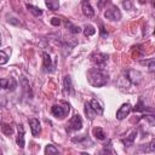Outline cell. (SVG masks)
Segmentation results:
<instances>
[{
  "label": "cell",
  "mask_w": 155,
  "mask_h": 155,
  "mask_svg": "<svg viewBox=\"0 0 155 155\" xmlns=\"http://www.w3.org/2000/svg\"><path fill=\"white\" fill-rule=\"evenodd\" d=\"M87 80L93 87H102L108 82V73L102 68H91L87 71Z\"/></svg>",
  "instance_id": "obj_1"
},
{
  "label": "cell",
  "mask_w": 155,
  "mask_h": 155,
  "mask_svg": "<svg viewBox=\"0 0 155 155\" xmlns=\"http://www.w3.org/2000/svg\"><path fill=\"white\" fill-rule=\"evenodd\" d=\"M69 110H70V108H69V104H67V103H64V107H62L61 104H54V105H52V108H51L52 115H53L54 117H57V119H63V117H65V116L68 115Z\"/></svg>",
  "instance_id": "obj_2"
},
{
  "label": "cell",
  "mask_w": 155,
  "mask_h": 155,
  "mask_svg": "<svg viewBox=\"0 0 155 155\" xmlns=\"http://www.w3.org/2000/svg\"><path fill=\"white\" fill-rule=\"evenodd\" d=\"M108 54L107 53H103V52H94L91 54V61L99 68H103L108 61Z\"/></svg>",
  "instance_id": "obj_3"
},
{
  "label": "cell",
  "mask_w": 155,
  "mask_h": 155,
  "mask_svg": "<svg viewBox=\"0 0 155 155\" xmlns=\"http://www.w3.org/2000/svg\"><path fill=\"white\" fill-rule=\"evenodd\" d=\"M104 17L107 19H110V21H120L121 19V12L117 8V6H114L113 5V6H110L109 8L105 10Z\"/></svg>",
  "instance_id": "obj_4"
},
{
  "label": "cell",
  "mask_w": 155,
  "mask_h": 155,
  "mask_svg": "<svg viewBox=\"0 0 155 155\" xmlns=\"http://www.w3.org/2000/svg\"><path fill=\"white\" fill-rule=\"evenodd\" d=\"M126 79L133 84V85H139L142 82V74L138 70H133V69H128L126 73Z\"/></svg>",
  "instance_id": "obj_5"
},
{
  "label": "cell",
  "mask_w": 155,
  "mask_h": 155,
  "mask_svg": "<svg viewBox=\"0 0 155 155\" xmlns=\"http://www.w3.org/2000/svg\"><path fill=\"white\" fill-rule=\"evenodd\" d=\"M82 128V120L80 117V115H74L70 121H69V125H68V130H71V131H79Z\"/></svg>",
  "instance_id": "obj_6"
},
{
  "label": "cell",
  "mask_w": 155,
  "mask_h": 155,
  "mask_svg": "<svg viewBox=\"0 0 155 155\" xmlns=\"http://www.w3.org/2000/svg\"><path fill=\"white\" fill-rule=\"evenodd\" d=\"M131 110H132L131 104H130V103H124V104L119 108V110L116 111V119H119V120L125 119V117L131 113Z\"/></svg>",
  "instance_id": "obj_7"
},
{
  "label": "cell",
  "mask_w": 155,
  "mask_h": 155,
  "mask_svg": "<svg viewBox=\"0 0 155 155\" xmlns=\"http://www.w3.org/2000/svg\"><path fill=\"white\" fill-rule=\"evenodd\" d=\"M29 125H30V130H31V134L34 137H39L40 136V132H41V125H40V121L35 117H31L29 119Z\"/></svg>",
  "instance_id": "obj_8"
},
{
  "label": "cell",
  "mask_w": 155,
  "mask_h": 155,
  "mask_svg": "<svg viewBox=\"0 0 155 155\" xmlns=\"http://www.w3.org/2000/svg\"><path fill=\"white\" fill-rule=\"evenodd\" d=\"M81 10H82V13L87 18H92L94 16V10L91 6V4H90L88 0H82V2H81Z\"/></svg>",
  "instance_id": "obj_9"
},
{
  "label": "cell",
  "mask_w": 155,
  "mask_h": 155,
  "mask_svg": "<svg viewBox=\"0 0 155 155\" xmlns=\"http://www.w3.org/2000/svg\"><path fill=\"white\" fill-rule=\"evenodd\" d=\"M42 61H44V70L46 73H51L53 71V64H52V59L50 57V54L47 52H42Z\"/></svg>",
  "instance_id": "obj_10"
},
{
  "label": "cell",
  "mask_w": 155,
  "mask_h": 155,
  "mask_svg": "<svg viewBox=\"0 0 155 155\" xmlns=\"http://www.w3.org/2000/svg\"><path fill=\"white\" fill-rule=\"evenodd\" d=\"M18 128V133H17V138H16V142H17V145L23 149L24 148V128L22 125H18L17 126Z\"/></svg>",
  "instance_id": "obj_11"
},
{
  "label": "cell",
  "mask_w": 155,
  "mask_h": 155,
  "mask_svg": "<svg viewBox=\"0 0 155 155\" xmlns=\"http://www.w3.org/2000/svg\"><path fill=\"white\" fill-rule=\"evenodd\" d=\"M63 88H64V93L65 94H71L73 93V84H71V79L69 75H65L63 79Z\"/></svg>",
  "instance_id": "obj_12"
},
{
  "label": "cell",
  "mask_w": 155,
  "mask_h": 155,
  "mask_svg": "<svg viewBox=\"0 0 155 155\" xmlns=\"http://www.w3.org/2000/svg\"><path fill=\"white\" fill-rule=\"evenodd\" d=\"M21 85L23 86V90H24L25 94H27L29 98H31V97H33V92H31V88H30L29 81H28L24 76H22V78H21Z\"/></svg>",
  "instance_id": "obj_13"
},
{
  "label": "cell",
  "mask_w": 155,
  "mask_h": 155,
  "mask_svg": "<svg viewBox=\"0 0 155 155\" xmlns=\"http://www.w3.org/2000/svg\"><path fill=\"white\" fill-rule=\"evenodd\" d=\"M90 105H91V108L93 109V111L96 114H98V115H102L103 114V107L101 105V103L97 99H91Z\"/></svg>",
  "instance_id": "obj_14"
},
{
  "label": "cell",
  "mask_w": 155,
  "mask_h": 155,
  "mask_svg": "<svg viewBox=\"0 0 155 155\" xmlns=\"http://www.w3.org/2000/svg\"><path fill=\"white\" fill-rule=\"evenodd\" d=\"M64 24H65L67 29H68V30H69L71 34H79V33L81 31V28H80V27H76V25H74V24H73L70 21H68V19L64 22Z\"/></svg>",
  "instance_id": "obj_15"
},
{
  "label": "cell",
  "mask_w": 155,
  "mask_h": 155,
  "mask_svg": "<svg viewBox=\"0 0 155 155\" xmlns=\"http://www.w3.org/2000/svg\"><path fill=\"white\" fill-rule=\"evenodd\" d=\"M45 4L51 11H57L59 8V0H45Z\"/></svg>",
  "instance_id": "obj_16"
},
{
  "label": "cell",
  "mask_w": 155,
  "mask_h": 155,
  "mask_svg": "<svg viewBox=\"0 0 155 155\" xmlns=\"http://www.w3.org/2000/svg\"><path fill=\"white\" fill-rule=\"evenodd\" d=\"M136 136H137V132L136 131H132V133L127 137V138H124V139H121V142L126 145V147H130V145H132L133 144V140H134V138H136Z\"/></svg>",
  "instance_id": "obj_17"
},
{
  "label": "cell",
  "mask_w": 155,
  "mask_h": 155,
  "mask_svg": "<svg viewBox=\"0 0 155 155\" xmlns=\"http://www.w3.org/2000/svg\"><path fill=\"white\" fill-rule=\"evenodd\" d=\"M27 8H28V10H29V12H30V13H33L35 17H39V16H41V15H42V11H41V8H39V7L34 6V5L27 4Z\"/></svg>",
  "instance_id": "obj_18"
},
{
  "label": "cell",
  "mask_w": 155,
  "mask_h": 155,
  "mask_svg": "<svg viewBox=\"0 0 155 155\" xmlns=\"http://www.w3.org/2000/svg\"><path fill=\"white\" fill-rule=\"evenodd\" d=\"M85 114H86V116L88 117V120H93V119H94L96 113H94L93 109L91 108L90 103H86V104H85Z\"/></svg>",
  "instance_id": "obj_19"
},
{
  "label": "cell",
  "mask_w": 155,
  "mask_h": 155,
  "mask_svg": "<svg viewBox=\"0 0 155 155\" xmlns=\"http://www.w3.org/2000/svg\"><path fill=\"white\" fill-rule=\"evenodd\" d=\"M93 134H94V137H96L97 139H99V140H104V139H105V133H104V131H103L101 127H96V128L93 130Z\"/></svg>",
  "instance_id": "obj_20"
},
{
  "label": "cell",
  "mask_w": 155,
  "mask_h": 155,
  "mask_svg": "<svg viewBox=\"0 0 155 155\" xmlns=\"http://www.w3.org/2000/svg\"><path fill=\"white\" fill-rule=\"evenodd\" d=\"M73 142H74V143H78V144H80L81 147H87V145H86V142H90V140H88L87 136H86V134H84L82 137L73 138ZM90 143H91V142H90Z\"/></svg>",
  "instance_id": "obj_21"
},
{
  "label": "cell",
  "mask_w": 155,
  "mask_h": 155,
  "mask_svg": "<svg viewBox=\"0 0 155 155\" xmlns=\"http://www.w3.org/2000/svg\"><path fill=\"white\" fill-rule=\"evenodd\" d=\"M94 33H96V29H94L93 25L86 24V25L84 27V34H85V36H91V35H93Z\"/></svg>",
  "instance_id": "obj_22"
},
{
  "label": "cell",
  "mask_w": 155,
  "mask_h": 155,
  "mask_svg": "<svg viewBox=\"0 0 155 155\" xmlns=\"http://www.w3.org/2000/svg\"><path fill=\"white\" fill-rule=\"evenodd\" d=\"M59 151H58V149L54 147V145H52V144H47L46 145V148H45V154L46 155H51V154H58Z\"/></svg>",
  "instance_id": "obj_23"
},
{
  "label": "cell",
  "mask_w": 155,
  "mask_h": 155,
  "mask_svg": "<svg viewBox=\"0 0 155 155\" xmlns=\"http://www.w3.org/2000/svg\"><path fill=\"white\" fill-rule=\"evenodd\" d=\"M1 128H2V132H4L6 136H11V134L13 133V128H12L11 125H8V124H2Z\"/></svg>",
  "instance_id": "obj_24"
},
{
  "label": "cell",
  "mask_w": 155,
  "mask_h": 155,
  "mask_svg": "<svg viewBox=\"0 0 155 155\" xmlns=\"http://www.w3.org/2000/svg\"><path fill=\"white\" fill-rule=\"evenodd\" d=\"M147 108H145V104L143 103V101L142 99H139V102H138V104L133 108V111H144Z\"/></svg>",
  "instance_id": "obj_25"
},
{
  "label": "cell",
  "mask_w": 155,
  "mask_h": 155,
  "mask_svg": "<svg viewBox=\"0 0 155 155\" xmlns=\"http://www.w3.org/2000/svg\"><path fill=\"white\" fill-rule=\"evenodd\" d=\"M16 87H17V82H16V80H15L13 78H10V79H8V84H7V90L13 91Z\"/></svg>",
  "instance_id": "obj_26"
},
{
  "label": "cell",
  "mask_w": 155,
  "mask_h": 155,
  "mask_svg": "<svg viewBox=\"0 0 155 155\" xmlns=\"http://www.w3.org/2000/svg\"><path fill=\"white\" fill-rule=\"evenodd\" d=\"M7 62H8V56L4 51H0V65L6 64Z\"/></svg>",
  "instance_id": "obj_27"
},
{
  "label": "cell",
  "mask_w": 155,
  "mask_h": 155,
  "mask_svg": "<svg viewBox=\"0 0 155 155\" xmlns=\"http://www.w3.org/2000/svg\"><path fill=\"white\" fill-rule=\"evenodd\" d=\"M143 64H147L148 67H149V70L150 71H154V69H155V62H154V59L151 58V59H149V61H145V62H142Z\"/></svg>",
  "instance_id": "obj_28"
},
{
  "label": "cell",
  "mask_w": 155,
  "mask_h": 155,
  "mask_svg": "<svg viewBox=\"0 0 155 155\" xmlns=\"http://www.w3.org/2000/svg\"><path fill=\"white\" fill-rule=\"evenodd\" d=\"M103 153H114V150L111 149V140H110V139L108 140V145H107V144L104 145V149H103Z\"/></svg>",
  "instance_id": "obj_29"
},
{
  "label": "cell",
  "mask_w": 155,
  "mask_h": 155,
  "mask_svg": "<svg viewBox=\"0 0 155 155\" xmlns=\"http://www.w3.org/2000/svg\"><path fill=\"white\" fill-rule=\"evenodd\" d=\"M50 22H51V24H52L53 27H58V25L61 24V19H59L58 17H52Z\"/></svg>",
  "instance_id": "obj_30"
},
{
  "label": "cell",
  "mask_w": 155,
  "mask_h": 155,
  "mask_svg": "<svg viewBox=\"0 0 155 155\" xmlns=\"http://www.w3.org/2000/svg\"><path fill=\"white\" fill-rule=\"evenodd\" d=\"M7 84H8V79H1L0 80V88H6L7 90Z\"/></svg>",
  "instance_id": "obj_31"
},
{
  "label": "cell",
  "mask_w": 155,
  "mask_h": 155,
  "mask_svg": "<svg viewBox=\"0 0 155 155\" xmlns=\"http://www.w3.org/2000/svg\"><path fill=\"white\" fill-rule=\"evenodd\" d=\"M122 5H124V7H125L126 10H131V8H132V1H131V0H126V1H124Z\"/></svg>",
  "instance_id": "obj_32"
},
{
  "label": "cell",
  "mask_w": 155,
  "mask_h": 155,
  "mask_svg": "<svg viewBox=\"0 0 155 155\" xmlns=\"http://www.w3.org/2000/svg\"><path fill=\"white\" fill-rule=\"evenodd\" d=\"M108 1H109V0H99V1H98V7H99V8H103L104 5H105Z\"/></svg>",
  "instance_id": "obj_33"
},
{
  "label": "cell",
  "mask_w": 155,
  "mask_h": 155,
  "mask_svg": "<svg viewBox=\"0 0 155 155\" xmlns=\"http://www.w3.org/2000/svg\"><path fill=\"white\" fill-rule=\"evenodd\" d=\"M101 35L102 36H108V31H105V29H104V27L101 24Z\"/></svg>",
  "instance_id": "obj_34"
},
{
  "label": "cell",
  "mask_w": 155,
  "mask_h": 155,
  "mask_svg": "<svg viewBox=\"0 0 155 155\" xmlns=\"http://www.w3.org/2000/svg\"><path fill=\"white\" fill-rule=\"evenodd\" d=\"M145 1H147V0H139L140 4H145Z\"/></svg>",
  "instance_id": "obj_35"
},
{
  "label": "cell",
  "mask_w": 155,
  "mask_h": 155,
  "mask_svg": "<svg viewBox=\"0 0 155 155\" xmlns=\"http://www.w3.org/2000/svg\"><path fill=\"white\" fill-rule=\"evenodd\" d=\"M0 45H1V35H0Z\"/></svg>",
  "instance_id": "obj_36"
}]
</instances>
